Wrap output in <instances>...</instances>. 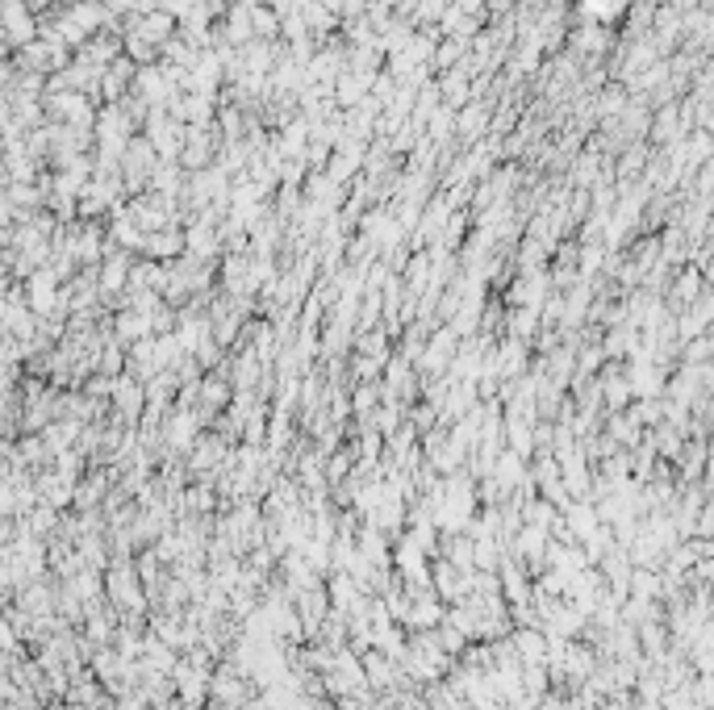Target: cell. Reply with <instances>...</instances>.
I'll return each mask as SVG.
<instances>
[{"label": "cell", "mask_w": 714, "mask_h": 710, "mask_svg": "<svg viewBox=\"0 0 714 710\" xmlns=\"http://www.w3.org/2000/svg\"><path fill=\"white\" fill-rule=\"evenodd\" d=\"M577 5H581L585 21H598V26H610L614 17H623V13H627L631 0H577Z\"/></svg>", "instance_id": "obj_2"}, {"label": "cell", "mask_w": 714, "mask_h": 710, "mask_svg": "<svg viewBox=\"0 0 714 710\" xmlns=\"http://www.w3.org/2000/svg\"><path fill=\"white\" fill-rule=\"evenodd\" d=\"M130 34H138L142 42H151L155 51L163 42H168L172 34H176V21L168 17V13H159V9H151V13H138L134 17V26H130Z\"/></svg>", "instance_id": "obj_1"}]
</instances>
